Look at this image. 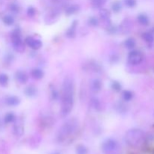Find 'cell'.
Returning <instances> with one entry per match:
<instances>
[{
	"mask_svg": "<svg viewBox=\"0 0 154 154\" xmlns=\"http://www.w3.org/2000/svg\"><path fill=\"white\" fill-rule=\"evenodd\" d=\"M2 122L1 120H0V129H2Z\"/></svg>",
	"mask_w": 154,
	"mask_h": 154,
	"instance_id": "36",
	"label": "cell"
},
{
	"mask_svg": "<svg viewBox=\"0 0 154 154\" xmlns=\"http://www.w3.org/2000/svg\"><path fill=\"white\" fill-rule=\"evenodd\" d=\"M51 94H52V97H53V99H57L59 97V93L57 91V90H55V89H54V90H51Z\"/></svg>",
	"mask_w": 154,
	"mask_h": 154,
	"instance_id": "34",
	"label": "cell"
},
{
	"mask_svg": "<svg viewBox=\"0 0 154 154\" xmlns=\"http://www.w3.org/2000/svg\"><path fill=\"white\" fill-rule=\"evenodd\" d=\"M90 88L93 93H99L102 88V82L99 79H93L90 83Z\"/></svg>",
	"mask_w": 154,
	"mask_h": 154,
	"instance_id": "8",
	"label": "cell"
},
{
	"mask_svg": "<svg viewBox=\"0 0 154 154\" xmlns=\"http://www.w3.org/2000/svg\"><path fill=\"white\" fill-rule=\"evenodd\" d=\"M78 126V123L75 119H71V120H67L59 130L58 135H57L59 141H63L66 138H69L76 131Z\"/></svg>",
	"mask_w": 154,
	"mask_h": 154,
	"instance_id": "3",
	"label": "cell"
},
{
	"mask_svg": "<svg viewBox=\"0 0 154 154\" xmlns=\"http://www.w3.org/2000/svg\"><path fill=\"white\" fill-rule=\"evenodd\" d=\"M115 108L117 111L120 114H125L127 111V106L121 102H118L115 105Z\"/></svg>",
	"mask_w": 154,
	"mask_h": 154,
	"instance_id": "18",
	"label": "cell"
},
{
	"mask_svg": "<svg viewBox=\"0 0 154 154\" xmlns=\"http://www.w3.org/2000/svg\"><path fill=\"white\" fill-rule=\"evenodd\" d=\"M124 3L128 8H134L137 4L136 0H124Z\"/></svg>",
	"mask_w": 154,
	"mask_h": 154,
	"instance_id": "30",
	"label": "cell"
},
{
	"mask_svg": "<svg viewBox=\"0 0 154 154\" xmlns=\"http://www.w3.org/2000/svg\"><path fill=\"white\" fill-rule=\"evenodd\" d=\"M119 60V57L117 55H116V54H114V55H112V57H111V61H112L113 63H116V62H117Z\"/></svg>",
	"mask_w": 154,
	"mask_h": 154,
	"instance_id": "35",
	"label": "cell"
},
{
	"mask_svg": "<svg viewBox=\"0 0 154 154\" xmlns=\"http://www.w3.org/2000/svg\"><path fill=\"white\" fill-rule=\"evenodd\" d=\"M26 44L33 50H38L42 47V42L39 39L29 36L26 38Z\"/></svg>",
	"mask_w": 154,
	"mask_h": 154,
	"instance_id": "7",
	"label": "cell"
},
{
	"mask_svg": "<svg viewBox=\"0 0 154 154\" xmlns=\"http://www.w3.org/2000/svg\"><path fill=\"white\" fill-rule=\"evenodd\" d=\"M79 5H72L69 6V7L66 9V14L67 15V16H71V15L77 13V12L79 11Z\"/></svg>",
	"mask_w": 154,
	"mask_h": 154,
	"instance_id": "14",
	"label": "cell"
},
{
	"mask_svg": "<svg viewBox=\"0 0 154 154\" xmlns=\"http://www.w3.org/2000/svg\"><path fill=\"white\" fill-rule=\"evenodd\" d=\"M88 23L92 26H97L98 24H99V21H98V20L96 17H90L89 19Z\"/></svg>",
	"mask_w": 154,
	"mask_h": 154,
	"instance_id": "32",
	"label": "cell"
},
{
	"mask_svg": "<svg viewBox=\"0 0 154 154\" xmlns=\"http://www.w3.org/2000/svg\"><path fill=\"white\" fill-rule=\"evenodd\" d=\"M144 56L139 51H132L128 55V63L132 66H137L142 63Z\"/></svg>",
	"mask_w": 154,
	"mask_h": 154,
	"instance_id": "6",
	"label": "cell"
},
{
	"mask_svg": "<svg viewBox=\"0 0 154 154\" xmlns=\"http://www.w3.org/2000/svg\"><path fill=\"white\" fill-rule=\"evenodd\" d=\"M52 154H60V152H54V153H53Z\"/></svg>",
	"mask_w": 154,
	"mask_h": 154,
	"instance_id": "37",
	"label": "cell"
},
{
	"mask_svg": "<svg viewBox=\"0 0 154 154\" xmlns=\"http://www.w3.org/2000/svg\"><path fill=\"white\" fill-rule=\"evenodd\" d=\"M20 100L19 98L14 96H8V97L6 98L5 99L6 105L11 107L17 106V105L20 104Z\"/></svg>",
	"mask_w": 154,
	"mask_h": 154,
	"instance_id": "10",
	"label": "cell"
},
{
	"mask_svg": "<svg viewBox=\"0 0 154 154\" xmlns=\"http://www.w3.org/2000/svg\"><path fill=\"white\" fill-rule=\"evenodd\" d=\"M99 15L104 21H109L111 18V12L105 8H102L99 11Z\"/></svg>",
	"mask_w": 154,
	"mask_h": 154,
	"instance_id": "16",
	"label": "cell"
},
{
	"mask_svg": "<svg viewBox=\"0 0 154 154\" xmlns=\"http://www.w3.org/2000/svg\"><path fill=\"white\" fill-rule=\"evenodd\" d=\"M88 150L87 147L83 144H80L76 148V154H87Z\"/></svg>",
	"mask_w": 154,
	"mask_h": 154,
	"instance_id": "26",
	"label": "cell"
},
{
	"mask_svg": "<svg viewBox=\"0 0 154 154\" xmlns=\"http://www.w3.org/2000/svg\"><path fill=\"white\" fill-rule=\"evenodd\" d=\"M92 105H93V108L97 111H100L101 110V104L100 102L98 99L96 98H93L92 99Z\"/></svg>",
	"mask_w": 154,
	"mask_h": 154,
	"instance_id": "28",
	"label": "cell"
},
{
	"mask_svg": "<svg viewBox=\"0 0 154 154\" xmlns=\"http://www.w3.org/2000/svg\"><path fill=\"white\" fill-rule=\"evenodd\" d=\"M125 141L131 147H138L144 141V133L139 129H132L126 132Z\"/></svg>",
	"mask_w": 154,
	"mask_h": 154,
	"instance_id": "2",
	"label": "cell"
},
{
	"mask_svg": "<svg viewBox=\"0 0 154 154\" xmlns=\"http://www.w3.org/2000/svg\"><path fill=\"white\" fill-rule=\"evenodd\" d=\"M77 26H78V22L77 21H74L72 25H71V26L68 29L67 32H66V36L68 38H72L75 37V34H76Z\"/></svg>",
	"mask_w": 154,
	"mask_h": 154,
	"instance_id": "11",
	"label": "cell"
},
{
	"mask_svg": "<svg viewBox=\"0 0 154 154\" xmlns=\"http://www.w3.org/2000/svg\"><path fill=\"white\" fill-rule=\"evenodd\" d=\"M9 78L8 76L5 74H1L0 75V85L2 87H6L8 84Z\"/></svg>",
	"mask_w": 154,
	"mask_h": 154,
	"instance_id": "25",
	"label": "cell"
},
{
	"mask_svg": "<svg viewBox=\"0 0 154 154\" xmlns=\"http://www.w3.org/2000/svg\"><path fill=\"white\" fill-rule=\"evenodd\" d=\"M111 88L112 90H114L116 92H120L122 89L121 84H120V82L117 81H114L111 82Z\"/></svg>",
	"mask_w": 154,
	"mask_h": 154,
	"instance_id": "27",
	"label": "cell"
},
{
	"mask_svg": "<svg viewBox=\"0 0 154 154\" xmlns=\"http://www.w3.org/2000/svg\"><path fill=\"white\" fill-rule=\"evenodd\" d=\"M2 21L6 26H12L14 24V19L11 15H5L3 17Z\"/></svg>",
	"mask_w": 154,
	"mask_h": 154,
	"instance_id": "24",
	"label": "cell"
},
{
	"mask_svg": "<svg viewBox=\"0 0 154 154\" xmlns=\"http://www.w3.org/2000/svg\"><path fill=\"white\" fill-rule=\"evenodd\" d=\"M24 93H25L26 96H28V97H34L37 95L38 90L36 87H33V86H29V87L26 88Z\"/></svg>",
	"mask_w": 154,
	"mask_h": 154,
	"instance_id": "13",
	"label": "cell"
},
{
	"mask_svg": "<svg viewBox=\"0 0 154 154\" xmlns=\"http://www.w3.org/2000/svg\"><path fill=\"white\" fill-rule=\"evenodd\" d=\"M135 45H136V42L133 38H129L124 42L125 47L128 49H133L135 47Z\"/></svg>",
	"mask_w": 154,
	"mask_h": 154,
	"instance_id": "19",
	"label": "cell"
},
{
	"mask_svg": "<svg viewBox=\"0 0 154 154\" xmlns=\"http://www.w3.org/2000/svg\"><path fill=\"white\" fill-rule=\"evenodd\" d=\"M138 21L141 25L142 26H147L150 23V20H149L148 17L147 15L144 14H141L138 16Z\"/></svg>",
	"mask_w": 154,
	"mask_h": 154,
	"instance_id": "17",
	"label": "cell"
},
{
	"mask_svg": "<svg viewBox=\"0 0 154 154\" xmlns=\"http://www.w3.org/2000/svg\"><path fill=\"white\" fill-rule=\"evenodd\" d=\"M11 41L14 49L18 53H23L25 50V45L23 42L21 38L20 31L18 29H16L13 31L11 34Z\"/></svg>",
	"mask_w": 154,
	"mask_h": 154,
	"instance_id": "5",
	"label": "cell"
},
{
	"mask_svg": "<svg viewBox=\"0 0 154 154\" xmlns=\"http://www.w3.org/2000/svg\"><path fill=\"white\" fill-rule=\"evenodd\" d=\"M122 9V5L121 3L119 2H115L114 3H113L112 5V10L114 11V12L115 13H118L121 11Z\"/></svg>",
	"mask_w": 154,
	"mask_h": 154,
	"instance_id": "29",
	"label": "cell"
},
{
	"mask_svg": "<svg viewBox=\"0 0 154 154\" xmlns=\"http://www.w3.org/2000/svg\"><path fill=\"white\" fill-rule=\"evenodd\" d=\"M133 98V93L129 90H124L123 92V99L125 102H129Z\"/></svg>",
	"mask_w": 154,
	"mask_h": 154,
	"instance_id": "22",
	"label": "cell"
},
{
	"mask_svg": "<svg viewBox=\"0 0 154 154\" xmlns=\"http://www.w3.org/2000/svg\"><path fill=\"white\" fill-rule=\"evenodd\" d=\"M107 0H91L92 6L95 8H101L106 3Z\"/></svg>",
	"mask_w": 154,
	"mask_h": 154,
	"instance_id": "21",
	"label": "cell"
},
{
	"mask_svg": "<svg viewBox=\"0 0 154 154\" xmlns=\"http://www.w3.org/2000/svg\"><path fill=\"white\" fill-rule=\"evenodd\" d=\"M74 96H75V85L71 78H66L63 84V94L61 102V114L62 117H67L74 106Z\"/></svg>",
	"mask_w": 154,
	"mask_h": 154,
	"instance_id": "1",
	"label": "cell"
},
{
	"mask_svg": "<svg viewBox=\"0 0 154 154\" xmlns=\"http://www.w3.org/2000/svg\"><path fill=\"white\" fill-rule=\"evenodd\" d=\"M14 133L17 136H21V135L23 134V126L22 123H20V122H17L15 123V124L14 125Z\"/></svg>",
	"mask_w": 154,
	"mask_h": 154,
	"instance_id": "12",
	"label": "cell"
},
{
	"mask_svg": "<svg viewBox=\"0 0 154 154\" xmlns=\"http://www.w3.org/2000/svg\"><path fill=\"white\" fill-rule=\"evenodd\" d=\"M143 38L147 43H153L154 42V35L152 32H147L143 33Z\"/></svg>",
	"mask_w": 154,
	"mask_h": 154,
	"instance_id": "20",
	"label": "cell"
},
{
	"mask_svg": "<svg viewBox=\"0 0 154 154\" xmlns=\"http://www.w3.org/2000/svg\"><path fill=\"white\" fill-rule=\"evenodd\" d=\"M36 13V11L35 9L33 7H29L28 9H27V14H28L29 17H32L35 16V14Z\"/></svg>",
	"mask_w": 154,
	"mask_h": 154,
	"instance_id": "33",
	"label": "cell"
},
{
	"mask_svg": "<svg viewBox=\"0 0 154 154\" xmlns=\"http://www.w3.org/2000/svg\"><path fill=\"white\" fill-rule=\"evenodd\" d=\"M104 154H120V146L115 139L108 138L105 140L102 145Z\"/></svg>",
	"mask_w": 154,
	"mask_h": 154,
	"instance_id": "4",
	"label": "cell"
},
{
	"mask_svg": "<svg viewBox=\"0 0 154 154\" xmlns=\"http://www.w3.org/2000/svg\"><path fill=\"white\" fill-rule=\"evenodd\" d=\"M15 78L21 84H24L28 81V76L23 71H18L15 74Z\"/></svg>",
	"mask_w": 154,
	"mask_h": 154,
	"instance_id": "9",
	"label": "cell"
},
{
	"mask_svg": "<svg viewBox=\"0 0 154 154\" xmlns=\"http://www.w3.org/2000/svg\"><path fill=\"white\" fill-rule=\"evenodd\" d=\"M10 10H11V11L13 12V13H14V14L18 13V12H19V10H20L19 5H18L17 4L13 3V4H11L10 5Z\"/></svg>",
	"mask_w": 154,
	"mask_h": 154,
	"instance_id": "31",
	"label": "cell"
},
{
	"mask_svg": "<svg viewBox=\"0 0 154 154\" xmlns=\"http://www.w3.org/2000/svg\"><path fill=\"white\" fill-rule=\"evenodd\" d=\"M15 120H16V117H15L14 114L11 112L8 113V114L5 116L4 121L5 123H13V122L15 121Z\"/></svg>",
	"mask_w": 154,
	"mask_h": 154,
	"instance_id": "23",
	"label": "cell"
},
{
	"mask_svg": "<svg viewBox=\"0 0 154 154\" xmlns=\"http://www.w3.org/2000/svg\"><path fill=\"white\" fill-rule=\"evenodd\" d=\"M31 75L35 79L40 80L44 77V72L40 69H34L32 70Z\"/></svg>",
	"mask_w": 154,
	"mask_h": 154,
	"instance_id": "15",
	"label": "cell"
}]
</instances>
